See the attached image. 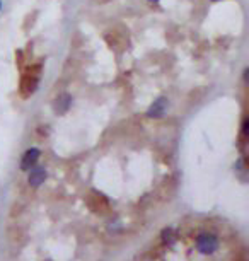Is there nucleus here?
<instances>
[{"label": "nucleus", "instance_id": "1", "mask_svg": "<svg viewBox=\"0 0 249 261\" xmlns=\"http://www.w3.org/2000/svg\"><path fill=\"white\" fill-rule=\"evenodd\" d=\"M197 248H198L200 253L212 254V253H215L217 248H218V241H217L215 236H212V234H202L197 239Z\"/></svg>", "mask_w": 249, "mask_h": 261}, {"label": "nucleus", "instance_id": "2", "mask_svg": "<svg viewBox=\"0 0 249 261\" xmlns=\"http://www.w3.org/2000/svg\"><path fill=\"white\" fill-rule=\"evenodd\" d=\"M40 149H36V147H33V149L26 150V154L22 155V162H21V167L24 171H29L33 169L34 164L38 162V159H40Z\"/></svg>", "mask_w": 249, "mask_h": 261}, {"label": "nucleus", "instance_id": "3", "mask_svg": "<svg viewBox=\"0 0 249 261\" xmlns=\"http://www.w3.org/2000/svg\"><path fill=\"white\" fill-rule=\"evenodd\" d=\"M45 179H46V171H45V167H34V169L29 172V185L33 186V188H38L41 183H45Z\"/></svg>", "mask_w": 249, "mask_h": 261}, {"label": "nucleus", "instance_id": "4", "mask_svg": "<svg viewBox=\"0 0 249 261\" xmlns=\"http://www.w3.org/2000/svg\"><path fill=\"white\" fill-rule=\"evenodd\" d=\"M165 108H168V99H165V97H160V99L154 101V105L149 108L147 115L150 118H160L165 113Z\"/></svg>", "mask_w": 249, "mask_h": 261}, {"label": "nucleus", "instance_id": "5", "mask_svg": "<svg viewBox=\"0 0 249 261\" xmlns=\"http://www.w3.org/2000/svg\"><path fill=\"white\" fill-rule=\"evenodd\" d=\"M70 102H72V97L68 96V94H62V96H58L57 97V102H55V111L57 113H65L68 110V106H70Z\"/></svg>", "mask_w": 249, "mask_h": 261}, {"label": "nucleus", "instance_id": "6", "mask_svg": "<svg viewBox=\"0 0 249 261\" xmlns=\"http://www.w3.org/2000/svg\"><path fill=\"white\" fill-rule=\"evenodd\" d=\"M162 241H164V243H171V241H173V230L165 229L162 232Z\"/></svg>", "mask_w": 249, "mask_h": 261}, {"label": "nucleus", "instance_id": "7", "mask_svg": "<svg viewBox=\"0 0 249 261\" xmlns=\"http://www.w3.org/2000/svg\"><path fill=\"white\" fill-rule=\"evenodd\" d=\"M150 2H159V0H150Z\"/></svg>", "mask_w": 249, "mask_h": 261}, {"label": "nucleus", "instance_id": "8", "mask_svg": "<svg viewBox=\"0 0 249 261\" xmlns=\"http://www.w3.org/2000/svg\"><path fill=\"white\" fill-rule=\"evenodd\" d=\"M0 9H2V0H0Z\"/></svg>", "mask_w": 249, "mask_h": 261}]
</instances>
